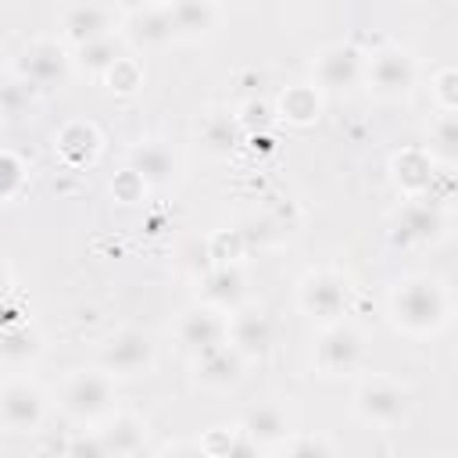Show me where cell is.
I'll return each instance as SVG.
<instances>
[{
  "instance_id": "3957f363",
  "label": "cell",
  "mask_w": 458,
  "mask_h": 458,
  "mask_svg": "<svg viewBox=\"0 0 458 458\" xmlns=\"http://www.w3.org/2000/svg\"><path fill=\"white\" fill-rule=\"evenodd\" d=\"M147 358H150V344L140 333H125V336L111 340V347L104 351V361L118 372H136L147 365Z\"/></svg>"
},
{
  "instance_id": "6da1fadb",
  "label": "cell",
  "mask_w": 458,
  "mask_h": 458,
  "mask_svg": "<svg viewBox=\"0 0 458 458\" xmlns=\"http://www.w3.org/2000/svg\"><path fill=\"white\" fill-rule=\"evenodd\" d=\"M39 415H43V401H39V394H36L29 383H11V386L0 394V419H4L14 433L32 429V426L39 422Z\"/></svg>"
},
{
  "instance_id": "277c9868",
  "label": "cell",
  "mask_w": 458,
  "mask_h": 458,
  "mask_svg": "<svg viewBox=\"0 0 458 458\" xmlns=\"http://www.w3.org/2000/svg\"><path fill=\"white\" fill-rule=\"evenodd\" d=\"M68 29H72V36H75V39L93 43L97 36H104V32H107V14H104L100 7H93V4L75 7V11L68 14Z\"/></svg>"
},
{
  "instance_id": "7a4b0ae2",
  "label": "cell",
  "mask_w": 458,
  "mask_h": 458,
  "mask_svg": "<svg viewBox=\"0 0 458 458\" xmlns=\"http://www.w3.org/2000/svg\"><path fill=\"white\" fill-rule=\"evenodd\" d=\"M111 401V390H107V379L104 376H93V372H82L68 383L64 390V408L79 419H89V415H100Z\"/></svg>"
},
{
  "instance_id": "5b68a950",
  "label": "cell",
  "mask_w": 458,
  "mask_h": 458,
  "mask_svg": "<svg viewBox=\"0 0 458 458\" xmlns=\"http://www.w3.org/2000/svg\"><path fill=\"white\" fill-rule=\"evenodd\" d=\"M397 401H401V397H397L394 390H386V386H369V390H361V397H358V404H361V411H365L369 419H390V415H397V411H401Z\"/></svg>"
}]
</instances>
